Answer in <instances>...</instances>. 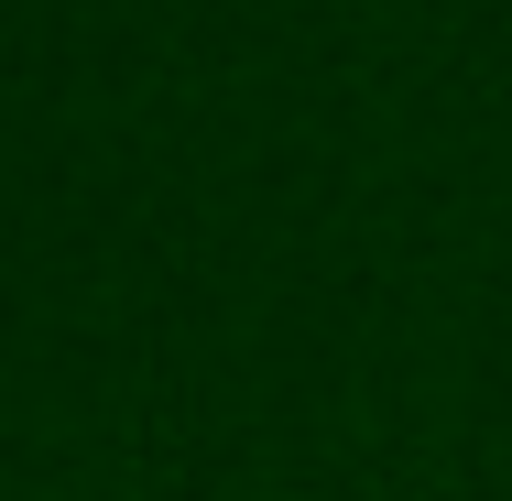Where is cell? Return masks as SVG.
I'll return each instance as SVG.
<instances>
[]
</instances>
